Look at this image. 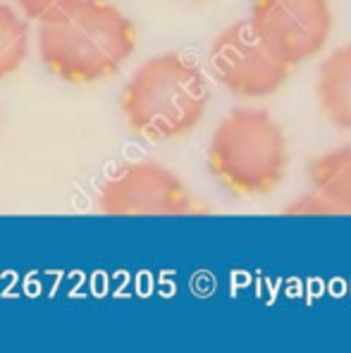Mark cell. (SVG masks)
I'll list each match as a JSON object with an SVG mask.
<instances>
[{
  "label": "cell",
  "mask_w": 351,
  "mask_h": 353,
  "mask_svg": "<svg viewBox=\"0 0 351 353\" xmlns=\"http://www.w3.org/2000/svg\"><path fill=\"white\" fill-rule=\"evenodd\" d=\"M205 158L230 194L265 196L285 181L287 134L265 108H234L215 124Z\"/></svg>",
  "instance_id": "3957f363"
},
{
  "label": "cell",
  "mask_w": 351,
  "mask_h": 353,
  "mask_svg": "<svg viewBox=\"0 0 351 353\" xmlns=\"http://www.w3.org/2000/svg\"><path fill=\"white\" fill-rule=\"evenodd\" d=\"M246 22L277 58L297 67L328 46L334 12L330 0H254Z\"/></svg>",
  "instance_id": "8992f818"
},
{
  "label": "cell",
  "mask_w": 351,
  "mask_h": 353,
  "mask_svg": "<svg viewBox=\"0 0 351 353\" xmlns=\"http://www.w3.org/2000/svg\"><path fill=\"white\" fill-rule=\"evenodd\" d=\"M103 215H199L208 208L196 201L177 172L153 160L122 165L98 191Z\"/></svg>",
  "instance_id": "277c9868"
},
{
  "label": "cell",
  "mask_w": 351,
  "mask_h": 353,
  "mask_svg": "<svg viewBox=\"0 0 351 353\" xmlns=\"http://www.w3.org/2000/svg\"><path fill=\"white\" fill-rule=\"evenodd\" d=\"M316 98L332 127L351 132V43L334 48L316 72Z\"/></svg>",
  "instance_id": "52a82bcc"
},
{
  "label": "cell",
  "mask_w": 351,
  "mask_h": 353,
  "mask_svg": "<svg viewBox=\"0 0 351 353\" xmlns=\"http://www.w3.org/2000/svg\"><path fill=\"white\" fill-rule=\"evenodd\" d=\"M134 22L110 0H77L39 22V55L46 70L67 84H96L132 58Z\"/></svg>",
  "instance_id": "6da1fadb"
},
{
  "label": "cell",
  "mask_w": 351,
  "mask_h": 353,
  "mask_svg": "<svg viewBox=\"0 0 351 353\" xmlns=\"http://www.w3.org/2000/svg\"><path fill=\"white\" fill-rule=\"evenodd\" d=\"M208 67L215 81L241 101L275 96L292 74V65L277 58L246 19L215 36L208 48Z\"/></svg>",
  "instance_id": "5b68a950"
},
{
  "label": "cell",
  "mask_w": 351,
  "mask_h": 353,
  "mask_svg": "<svg viewBox=\"0 0 351 353\" xmlns=\"http://www.w3.org/2000/svg\"><path fill=\"white\" fill-rule=\"evenodd\" d=\"M306 176L311 189L328 199L339 215H351V143L311 158Z\"/></svg>",
  "instance_id": "ba28073f"
},
{
  "label": "cell",
  "mask_w": 351,
  "mask_h": 353,
  "mask_svg": "<svg viewBox=\"0 0 351 353\" xmlns=\"http://www.w3.org/2000/svg\"><path fill=\"white\" fill-rule=\"evenodd\" d=\"M32 43L29 19L8 0H0V79L24 65Z\"/></svg>",
  "instance_id": "9c48e42d"
},
{
  "label": "cell",
  "mask_w": 351,
  "mask_h": 353,
  "mask_svg": "<svg viewBox=\"0 0 351 353\" xmlns=\"http://www.w3.org/2000/svg\"><path fill=\"white\" fill-rule=\"evenodd\" d=\"M210 101L203 70L184 53L143 60L122 88L120 110L129 129L146 141H174L201 124Z\"/></svg>",
  "instance_id": "7a4b0ae2"
},
{
  "label": "cell",
  "mask_w": 351,
  "mask_h": 353,
  "mask_svg": "<svg viewBox=\"0 0 351 353\" xmlns=\"http://www.w3.org/2000/svg\"><path fill=\"white\" fill-rule=\"evenodd\" d=\"M285 215H339V212L328 199H323V196L311 189L301 199H294L292 203H287Z\"/></svg>",
  "instance_id": "8fae6325"
},
{
  "label": "cell",
  "mask_w": 351,
  "mask_h": 353,
  "mask_svg": "<svg viewBox=\"0 0 351 353\" xmlns=\"http://www.w3.org/2000/svg\"><path fill=\"white\" fill-rule=\"evenodd\" d=\"M74 3L77 0H12L14 8L34 22H46V19L55 17Z\"/></svg>",
  "instance_id": "30bf717a"
}]
</instances>
